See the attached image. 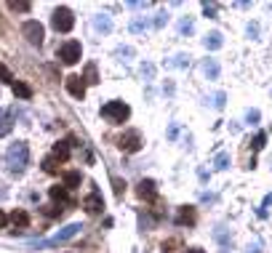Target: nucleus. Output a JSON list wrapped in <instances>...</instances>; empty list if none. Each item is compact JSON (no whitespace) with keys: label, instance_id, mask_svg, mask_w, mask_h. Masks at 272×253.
Here are the masks:
<instances>
[{"label":"nucleus","instance_id":"nucleus-1","mask_svg":"<svg viewBox=\"0 0 272 253\" xmlns=\"http://www.w3.org/2000/svg\"><path fill=\"white\" fill-rule=\"evenodd\" d=\"M27 165H30V147H27V142L11 144L3 155V168L11 176H21L27 171Z\"/></svg>","mask_w":272,"mask_h":253},{"label":"nucleus","instance_id":"nucleus-2","mask_svg":"<svg viewBox=\"0 0 272 253\" xmlns=\"http://www.w3.org/2000/svg\"><path fill=\"white\" fill-rule=\"evenodd\" d=\"M128 115H131V109H128L126 101H107V104L101 107V117H107V120H112V123H126Z\"/></svg>","mask_w":272,"mask_h":253},{"label":"nucleus","instance_id":"nucleus-3","mask_svg":"<svg viewBox=\"0 0 272 253\" xmlns=\"http://www.w3.org/2000/svg\"><path fill=\"white\" fill-rule=\"evenodd\" d=\"M51 24H54L56 32H70L75 27V16H72V11L67 5H59L54 11V16H51Z\"/></svg>","mask_w":272,"mask_h":253},{"label":"nucleus","instance_id":"nucleus-4","mask_svg":"<svg viewBox=\"0 0 272 253\" xmlns=\"http://www.w3.org/2000/svg\"><path fill=\"white\" fill-rule=\"evenodd\" d=\"M56 56L61 59V64H78L80 56H83V48H80V43H78V40H67V43H61V46H59Z\"/></svg>","mask_w":272,"mask_h":253},{"label":"nucleus","instance_id":"nucleus-5","mask_svg":"<svg viewBox=\"0 0 272 253\" xmlns=\"http://www.w3.org/2000/svg\"><path fill=\"white\" fill-rule=\"evenodd\" d=\"M21 35H24L27 40L32 43V46H43L45 30H43V24H40V21L30 19V21H24V24H21Z\"/></svg>","mask_w":272,"mask_h":253},{"label":"nucleus","instance_id":"nucleus-6","mask_svg":"<svg viewBox=\"0 0 272 253\" xmlns=\"http://www.w3.org/2000/svg\"><path fill=\"white\" fill-rule=\"evenodd\" d=\"M80 224H70V227H64V229H61V232H56L54 235V237H51V240H45V243H40V245H38V248H51V245H59V243H67V240H72V237H75V235L78 232H80Z\"/></svg>","mask_w":272,"mask_h":253},{"label":"nucleus","instance_id":"nucleus-7","mask_svg":"<svg viewBox=\"0 0 272 253\" xmlns=\"http://www.w3.org/2000/svg\"><path fill=\"white\" fill-rule=\"evenodd\" d=\"M117 147L123 152H139L141 149V136L139 131H126L120 139H117Z\"/></svg>","mask_w":272,"mask_h":253},{"label":"nucleus","instance_id":"nucleus-8","mask_svg":"<svg viewBox=\"0 0 272 253\" xmlns=\"http://www.w3.org/2000/svg\"><path fill=\"white\" fill-rule=\"evenodd\" d=\"M83 208H86V213H88V216H99V213L104 211V200H101L99 189H94V192H91L88 198L83 200Z\"/></svg>","mask_w":272,"mask_h":253},{"label":"nucleus","instance_id":"nucleus-9","mask_svg":"<svg viewBox=\"0 0 272 253\" xmlns=\"http://www.w3.org/2000/svg\"><path fill=\"white\" fill-rule=\"evenodd\" d=\"M214 240L219 243L222 253H230V251H232V235H230V229H227V227H222V224L214 229Z\"/></svg>","mask_w":272,"mask_h":253},{"label":"nucleus","instance_id":"nucleus-10","mask_svg":"<svg viewBox=\"0 0 272 253\" xmlns=\"http://www.w3.org/2000/svg\"><path fill=\"white\" fill-rule=\"evenodd\" d=\"M136 192H139L141 200H150V202L157 200V189H155V181H152V179H141L139 187H136Z\"/></svg>","mask_w":272,"mask_h":253},{"label":"nucleus","instance_id":"nucleus-11","mask_svg":"<svg viewBox=\"0 0 272 253\" xmlns=\"http://www.w3.org/2000/svg\"><path fill=\"white\" fill-rule=\"evenodd\" d=\"M67 91H70L75 99L86 96V83H83V77L80 75H70V77H67Z\"/></svg>","mask_w":272,"mask_h":253},{"label":"nucleus","instance_id":"nucleus-12","mask_svg":"<svg viewBox=\"0 0 272 253\" xmlns=\"http://www.w3.org/2000/svg\"><path fill=\"white\" fill-rule=\"evenodd\" d=\"M195 208H190V205H181L179 208V213H176V218H174V221H176V227H192V224H195Z\"/></svg>","mask_w":272,"mask_h":253},{"label":"nucleus","instance_id":"nucleus-13","mask_svg":"<svg viewBox=\"0 0 272 253\" xmlns=\"http://www.w3.org/2000/svg\"><path fill=\"white\" fill-rule=\"evenodd\" d=\"M11 128H14V117H11V109L0 107V136H8Z\"/></svg>","mask_w":272,"mask_h":253},{"label":"nucleus","instance_id":"nucleus-14","mask_svg":"<svg viewBox=\"0 0 272 253\" xmlns=\"http://www.w3.org/2000/svg\"><path fill=\"white\" fill-rule=\"evenodd\" d=\"M203 72H206L208 80H219V75H222V67H219L216 59H206V61H203Z\"/></svg>","mask_w":272,"mask_h":253},{"label":"nucleus","instance_id":"nucleus-15","mask_svg":"<svg viewBox=\"0 0 272 253\" xmlns=\"http://www.w3.org/2000/svg\"><path fill=\"white\" fill-rule=\"evenodd\" d=\"M203 46H206L208 51H219L224 46V37H222V32H208L206 37H203Z\"/></svg>","mask_w":272,"mask_h":253},{"label":"nucleus","instance_id":"nucleus-16","mask_svg":"<svg viewBox=\"0 0 272 253\" xmlns=\"http://www.w3.org/2000/svg\"><path fill=\"white\" fill-rule=\"evenodd\" d=\"M94 30L96 32H101V35H107V32H112V19L107 14H99V16H94Z\"/></svg>","mask_w":272,"mask_h":253},{"label":"nucleus","instance_id":"nucleus-17","mask_svg":"<svg viewBox=\"0 0 272 253\" xmlns=\"http://www.w3.org/2000/svg\"><path fill=\"white\" fill-rule=\"evenodd\" d=\"M166 67H174V70H187L190 67V54H176L171 59H166Z\"/></svg>","mask_w":272,"mask_h":253},{"label":"nucleus","instance_id":"nucleus-18","mask_svg":"<svg viewBox=\"0 0 272 253\" xmlns=\"http://www.w3.org/2000/svg\"><path fill=\"white\" fill-rule=\"evenodd\" d=\"M51 198H54L56 202H64V205H75V200L67 195L64 187H51Z\"/></svg>","mask_w":272,"mask_h":253},{"label":"nucleus","instance_id":"nucleus-19","mask_svg":"<svg viewBox=\"0 0 272 253\" xmlns=\"http://www.w3.org/2000/svg\"><path fill=\"white\" fill-rule=\"evenodd\" d=\"M11 221H14V227L24 229V227H30V213L27 211H14L11 213Z\"/></svg>","mask_w":272,"mask_h":253},{"label":"nucleus","instance_id":"nucleus-20","mask_svg":"<svg viewBox=\"0 0 272 253\" xmlns=\"http://www.w3.org/2000/svg\"><path fill=\"white\" fill-rule=\"evenodd\" d=\"M80 171H67L64 173V189H75V187H80Z\"/></svg>","mask_w":272,"mask_h":253},{"label":"nucleus","instance_id":"nucleus-21","mask_svg":"<svg viewBox=\"0 0 272 253\" xmlns=\"http://www.w3.org/2000/svg\"><path fill=\"white\" fill-rule=\"evenodd\" d=\"M14 93L19 99H32V88L27 86V83H21V80H14Z\"/></svg>","mask_w":272,"mask_h":253},{"label":"nucleus","instance_id":"nucleus-22","mask_svg":"<svg viewBox=\"0 0 272 253\" xmlns=\"http://www.w3.org/2000/svg\"><path fill=\"white\" fill-rule=\"evenodd\" d=\"M192 30H195V21H192V16H184V19L179 21V35L181 37H190Z\"/></svg>","mask_w":272,"mask_h":253},{"label":"nucleus","instance_id":"nucleus-23","mask_svg":"<svg viewBox=\"0 0 272 253\" xmlns=\"http://www.w3.org/2000/svg\"><path fill=\"white\" fill-rule=\"evenodd\" d=\"M54 157H59V163H64L70 157V142H59L54 147Z\"/></svg>","mask_w":272,"mask_h":253},{"label":"nucleus","instance_id":"nucleus-24","mask_svg":"<svg viewBox=\"0 0 272 253\" xmlns=\"http://www.w3.org/2000/svg\"><path fill=\"white\" fill-rule=\"evenodd\" d=\"M43 171L45 173H59V157H54V155H48L43 160Z\"/></svg>","mask_w":272,"mask_h":253},{"label":"nucleus","instance_id":"nucleus-25","mask_svg":"<svg viewBox=\"0 0 272 253\" xmlns=\"http://www.w3.org/2000/svg\"><path fill=\"white\" fill-rule=\"evenodd\" d=\"M230 152H219L216 155V160H214V165H216V171H227L230 168Z\"/></svg>","mask_w":272,"mask_h":253},{"label":"nucleus","instance_id":"nucleus-26","mask_svg":"<svg viewBox=\"0 0 272 253\" xmlns=\"http://www.w3.org/2000/svg\"><path fill=\"white\" fill-rule=\"evenodd\" d=\"M8 8H11V11H16V14H27V11L32 8V3H27V0H11Z\"/></svg>","mask_w":272,"mask_h":253},{"label":"nucleus","instance_id":"nucleus-27","mask_svg":"<svg viewBox=\"0 0 272 253\" xmlns=\"http://www.w3.org/2000/svg\"><path fill=\"white\" fill-rule=\"evenodd\" d=\"M155 221H157V218L150 216V213H139V227H141V232H144V229H152V227H155Z\"/></svg>","mask_w":272,"mask_h":253},{"label":"nucleus","instance_id":"nucleus-28","mask_svg":"<svg viewBox=\"0 0 272 253\" xmlns=\"http://www.w3.org/2000/svg\"><path fill=\"white\" fill-rule=\"evenodd\" d=\"M147 27H150V21H147V19H134V21H131V32H134V35H141V32H147Z\"/></svg>","mask_w":272,"mask_h":253},{"label":"nucleus","instance_id":"nucleus-29","mask_svg":"<svg viewBox=\"0 0 272 253\" xmlns=\"http://www.w3.org/2000/svg\"><path fill=\"white\" fill-rule=\"evenodd\" d=\"M83 83H91V86H94V83H99V75H96V64H88V67H86Z\"/></svg>","mask_w":272,"mask_h":253},{"label":"nucleus","instance_id":"nucleus-30","mask_svg":"<svg viewBox=\"0 0 272 253\" xmlns=\"http://www.w3.org/2000/svg\"><path fill=\"white\" fill-rule=\"evenodd\" d=\"M166 24H168V14H166V11H157L155 19H152V27H155V30H163Z\"/></svg>","mask_w":272,"mask_h":253},{"label":"nucleus","instance_id":"nucleus-31","mask_svg":"<svg viewBox=\"0 0 272 253\" xmlns=\"http://www.w3.org/2000/svg\"><path fill=\"white\" fill-rule=\"evenodd\" d=\"M211 104H214V109H224V104H227V93H224V91H219L216 96H214Z\"/></svg>","mask_w":272,"mask_h":253},{"label":"nucleus","instance_id":"nucleus-32","mask_svg":"<svg viewBox=\"0 0 272 253\" xmlns=\"http://www.w3.org/2000/svg\"><path fill=\"white\" fill-rule=\"evenodd\" d=\"M141 75H144L147 80H152V77H155V64H150V61H144V64H141Z\"/></svg>","mask_w":272,"mask_h":253},{"label":"nucleus","instance_id":"nucleus-33","mask_svg":"<svg viewBox=\"0 0 272 253\" xmlns=\"http://www.w3.org/2000/svg\"><path fill=\"white\" fill-rule=\"evenodd\" d=\"M203 14L208 19H216V3H203Z\"/></svg>","mask_w":272,"mask_h":253},{"label":"nucleus","instance_id":"nucleus-34","mask_svg":"<svg viewBox=\"0 0 272 253\" xmlns=\"http://www.w3.org/2000/svg\"><path fill=\"white\" fill-rule=\"evenodd\" d=\"M174 248H179V237H171L163 243V253H174Z\"/></svg>","mask_w":272,"mask_h":253},{"label":"nucleus","instance_id":"nucleus-35","mask_svg":"<svg viewBox=\"0 0 272 253\" xmlns=\"http://www.w3.org/2000/svg\"><path fill=\"white\" fill-rule=\"evenodd\" d=\"M246 253H264V245H262V240H253V243H248Z\"/></svg>","mask_w":272,"mask_h":253},{"label":"nucleus","instance_id":"nucleus-36","mask_svg":"<svg viewBox=\"0 0 272 253\" xmlns=\"http://www.w3.org/2000/svg\"><path fill=\"white\" fill-rule=\"evenodd\" d=\"M0 80H3V83H14V75H11V70L5 64H0Z\"/></svg>","mask_w":272,"mask_h":253},{"label":"nucleus","instance_id":"nucleus-37","mask_svg":"<svg viewBox=\"0 0 272 253\" xmlns=\"http://www.w3.org/2000/svg\"><path fill=\"white\" fill-rule=\"evenodd\" d=\"M259 117H262V115H259V109H248L246 112V123H251V126H256Z\"/></svg>","mask_w":272,"mask_h":253},{"label":"nucleus","instance_id":"nucleus-38","mask_svg":"<svg viewBox=\"0 0 272 253\" xmlns=\"http://www.w3.org/2000/svg\"><path fill=\"white\" fill-rule=\"evenodd\" d=\"M112 187H115V195H117V198H123V192H126V181H120V179H112Z\"/></svg>","mask_w":272,"mask_h":253},{"label":"nucleus","instance_id":"nucleus-39","mask_svg":"<svg viewBox=\"0 0 272 253\" xmlns=\"http://www.w3.org/2000/svg\"><path fill=\"white\" fill-rule=\"evenodd\" d=\"M115 54L120 56V59H123V56H128V59H131V56H134V48H131V46H120V48L115 51Z\"/></svg>","mask_w":272,"mask_h":253},{"label":"nucleus","instance_id":"nucleus-40","mask_svg":"<svg viewBox=\"0 0 272 253\" xmlns=\"http://www.w3.org/2000/svg\"><path fill=\"white\" fill-rule=\"evenodd\" d=\"M264 142H267V136H264V133H256V139H253V149H262L264 147Z\"/></svg>","mask_w":272,"mask_h":253},{"label":"nucleus","instance_id":"nucleus-41","mask_svg":"<svg viewBox=\"0 0 272 253\" xmlns=\"http://www.w3.org/2000/svg\"><path fill=\"white\" fill-rule=\"evenodd\" d=\"M246 32H248V37H259V24H256V21H251Z\"/></svg>","mask_w":272,"mask_h":253},{"label":"nucleus","instance_id":"nucleus-42","mask_svg":"<svg viewBox=\"0 0 272 253\" xmlns=\"http://www.w3.org/2000/svg\"><path fill=\"white\" fill-rule=\"evenodd\" d=\"M43 213H45V216H61V208H56V205H48Z\"/></svg>","mask_w":272,"mask_h":253},{"label":"nucleus","instance_id":"nucleus-43","mask_svg":"<svg viewBox=\"0 0 272 253\" xmlns=\"http://www.w3.org/2000/svg\"><path fill=\"white\" fill-rule=\"evenodd\" d=\"M197 179H200V181H203V184H206V181H208V179H211V173H208V171H206V168H197Z\"/></svg>","mask_w":272,"mask_h":253},{"label":"nucleus","instance_id":"nucleus-44","mask_svg":"<svg viewBox=\"0 0 272 253\" xmlns=\"http://www.w3.org/2000/svg\"><path fill=\"white\" fill-rule=\"evenodd\" d=\"M176 136H179V126H176V123H174V126L168 128V139H176Z\"/></svg>","mask_w":272,"mask_h":253},{"label":"nucleus","instance_id":"nucleus-45","mask_svg":"<svg viewBox=\"0 0 272 253\" xmlns=\"http://www.w3.org/2000/svg\"><path fill=\"white\" fill-rule=\"evenodd\" d=\"M200 200H203V202H214V200H216V195H208V192H203V195H200Z\"/></svg>","mask_w":272,"mask_h":253},{"label":"nucleus","instance_id":"nucleus-46","mask_svg":"<svg viewBox=\"0 0 272 253\" xmlns=\"http://www.w3.org/2000/svg\"><path fill=\"white\" fill-rule=\"evenodd\" d=\"M163 93H168V96H171V93H174V83H166V86H163Z\"/></svg>","mask_w":272,"mask_h":253},{"label":"nucleus","instance_id":"nucleus-47","mask_svg":"<svg viewBox=\"0 0 272 253\" xmlns=\"http://www.w3.org/2000/svg\"><path fill=\"white\" fill-rule=\"evenodd\" d=\"M5 224H8V216H5V213H3V211H0V229H3V227H5Z\"/></svg>","mask_w":272,"mask_h":253},{"label":"nucleus","instance_id":"nucleus-48","mask_svg":"<svg viewBox=\"0 0 272 253\" xmlns=\"http://www.w3.org/2000/svg\"><path fill=\"white\" fill-rule=\"evenodd\" d=\"M5 195H8V189H5V184H0V200H3Z\"/></svg>","mask_w":272,"mask_h":253},{"label":"nucleus","instance_id":"nucleus-49","mask_svg":"<svg viewBox=\"0 0 272 253\" xmlns=\"http://www.w3.org/2000/svg\"><path fill=\"white\" fill-rule=\"evenodd\" d=\"M184 253H206L203 248H190V251H184Z\"/></svg>","mask_w":272,"mask_h":253}]
</instances>
